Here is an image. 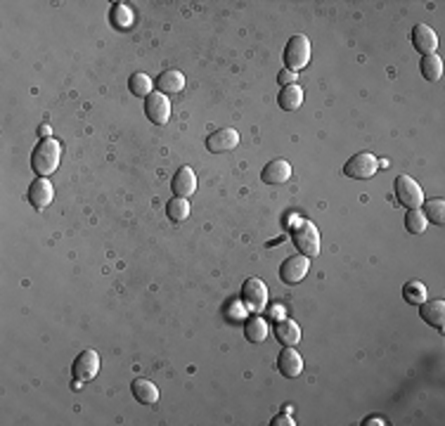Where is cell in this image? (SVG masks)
I'll return each mask as SVG.
<instances>
[{"mask_svg": "<svg viewBox=\"0 0 445 426\" xmlns=\"http://www.w3.org/2000/svg\"><path fill=\"white\" fill-rule=\"evenodd\" d=\"M277 370L287 379H296L303 372V358L299 355V351H294V346H287L285 351L280 353V358H277Z\"/></svg>", "mask_w": 445, "mask_h": 426, "instance_id": "14", "label": "cell"}, {"mask_svg": "<svg viewBox=\"0 0 445 426\" xmlns=\"http://www.w3.org/2000/svg\"><path fill=\"white\" fill-rule=\"evenodd\" d=\"M131 391H133V398L143 405H154L159 400V389L152 382H147V379H135L131 384Z\"/></svg>", "mask_w": 445, "mask_h": 426, "instance_id": "20", "label": "cell"}, {"mask_svg": "<svg viewBox=\"0 0 445 426\" xmlns=\"http://www.w3.org/2000/svg\"><path fill=\"white\" fill-rule=\"evenodd\" d=\"M292 178V164L287 159H273L263 166L261 171V180L266 185H282Z\"/></svg>", "mask_w": 445, "mask_h": 426, "instance_id": "12", "label": "cell"}, {"mask_svg": "<svg viewBox=\"0 0 445 426\" xmlns=\"http://www.w3.org/2000/svg\"><path fill=\"white\" fill-rule=\"evenodd\" d=\"M311 41H308L303 34H296L289 38L287 48H285V64L289 71H296L299 74L301 69L308 67V62H311Z\"/></svg>", "mask_w": 445, "mask_h": 426, "instance_id": "3", "label": "cell"}, {"mask_svg": "<svg viewBox=\"0 0 445 426\" xmlns=\"http://www.w3.org/2000/svg\"><path fill=\"white\" fill-rule=\"evenodd\" d=\"M379 169V161L372 152H358L344 164V176L353 180H370Z\"/></svg>", "mask_w": 445, "mask_h": 426, "instance_id": "5", "label": "cell"}, {"mask_svg": "<svg viewBox=\"0 0 445 426\" xmlns=\"http://www.w3.org/2000/svg\"><path fill=\"white\" fill-rule=\"evenodd\" d=\"M55 197V190L48 178H38L29 185V202L34 209H45Z\"/></svg>", "mask_w": 445, "mask_h": 426, "instance_id": "15", "label": "cell"}, {"mask_svg": "<svg viewBox=\"0 0 445 426\" xmlns=\"http://www.w3.org/2000/svg\"><path fill=\"white\" fill-rule=\"evenodd\" d=\"M296 81H299V74H296V71L282 69L280 74H277V83H280L282 88H287V86H296Z\"/></svg>", "mask_w": 445, "mask_h": 426, "instance_id": "29", "label": "cell"}, {"mask_svg": "<svg viewBox=\"0 0 445 426\" xmlns=\"http://www.w3.org/2000/svg\"><path fill=\"white\" fill-rule=\"evenodd\" d=\"M412 45H415L417 53H422L424 57L436 55V48H438L436 31L431 29L429 24H417V27L412 29Z\"/></svg>", "mask_w": 445, "mask_h": 426, "instance_id": "11", "label": "cell"}, {"mask_svg": "<svg viewBox=\"0 0 445 426\" xmlns=\"http://www.w3.org/2000/svg\"><path fill=\"white\" fill-rule=\"evenodd\" d=\"M100 372V355L98 351H81L76 355L74 365H72V374L76 382H90V379H95Z\"/></svg>", "mask_w": 445, "mask_h": 426, "instance_id": "8", "label": "cell"}, {"mask_svg": "<svg viewBox=\"0 0 445 426\" xmlns=\"http://www.w3.org/2000/svg\"><path fill=\"white\" fill-rule=\"evenodd\" d=\"M277 102H280V107L285 109V112H296V109L303 105V90H301V86L282 88L280 95H277Z\"/></svg>", "mask_w": 445, "mask_h": 426, "instance_id": "21", "label": "cell"}, {"mask_svg": "<svg viewBox=\"0 0 445 426\" xmlns=\"http://www.w3.org/2000/svg\"><path fill=\"white\" fill-rule=\"evenodd\" d=\"M419 315H422V320L427 322V325L441 329V332H443V325H445V301H441V299L424 301L422 306H419Z\"/></svg>", "mask_w": 445, "mask_h": 426, "instance_id": "17", "label": "cell"}, {"mask_svg": "<svg viewBox=\"0 0 445 426\" xmlns=\"http://www.w3.org/2000/svg\"><path fill=\"white\" fill-rule=\"evenodd\" d=\"M424 216H427V221H431L434 225H443L445 223V202L443 199H429V202H424Z\"/></svg>", "mask_w": 445, "mask_h": 426, "instance_id": "26", "label": "cell"}, {"mask_svg": "<svg viewBox=\"0 0 445 426\" xmlns=\"http://www.w3.org/2000/svg\"><path fill=\"white\" fill-rule=\"evenodd\" d=\"M171 190H173V195L183 197V199L195 195V190H197L195 171H192L190 166H180V169L176 171V176H173V180H171Z\"/></svg>", "mask_w": 445, "mask_h": 426, "instance_id": "13", "label": "cell"}, {"mask_svg": "<svg viewBox=\"0 0 445 426\" xmlns=\"http://www.w3.org/2000/svg\"><path fill=\"white\" fill-rule=\"evenodd\" d=\"M154 86L159 88V93L164 95H176V93H183L185 88V76L180 74L178 69H166L159 74V79L154 81Z\"/></svg>", "mask_w": 445, "mask_h": 426, "instance_id": "16", "label": "cell"}, {"mask_svg": "<svg viewBox=\"0 0 445 426\" xmlns=\"http://www.w3.org/2000/svg\"><path fill=\"white\" fill-rule=\"evenodd\" d=\"M427 284L424 282H419V280H410V282H405V287H403V299L405 303H410V306H422L424 301H427Z\"/></svg>", "mask_w": 445, "mask_h": 426, "instance_id": "22", "label": "cell"}, {"mask_svg": "<svg viewBox=\"0 0 445 426\" xmlns=\"http://www.w3.org/2000/svg\"><path fill=\"white\" fill-rule=\"evenodd\" d=\"M152 86L154 81L147 74H133L131 81H128V88H131L135 98H147V95H152Z\"/></svg>", "mask_w": 445, "mask_h": 426, "instance_id": "27", "label": "cell"}, {"mask_svg": "<svg viewBox=\"0 0 445 426\" xmlns=\"http://www.w3.org/2000/svg\"><path fill=\"white\" fill-rule=\"evenodd\" d=\"M166 216L171 218L173 223H183L190 218V202L183 197H173L169 204H166Z\"/></svg>", "mask_w": 445, "mask_h": 426, "instance_id": "24", "label": "cell"}, {"mask_svg": "<svg viewBox=\"0 0 445 426\" xmlns=\"http://www.w3.org/2000/svg\"><path fill=\"white\" fill-rule=\"evenodd\" d=\"M292 242L299 254L315 258L320 256V232L311 221H299L292 228Z\"/></svg>", "mask_w": 445, "mask_h": 426, "instance_id": "2", "label": "cell"}, {"mask_svg": "<svg viewBox=\"0 0 445 426\" xmlns=\"http://www.w3.org/2000/svg\"><path fill=\"white\" fill-rule=\"evenodd\" d=\"M242 303L251 313H261L268 306V287L259 277H249L242 284Z\"/></svg>", "mask_w": 445, "mask_h": 426, "instance_id": "4", "label": "cell"}, {"mask_svg": "<svg viewBox=\"0 0 445 426\" xmlns=\"http://www.w3.org/2000/svg\"><path fill=\"white\" fill-rule=\"evenodd\" d=\"M294 426V422H292V419H289V417H285V415H282V417H275L273 419V426Z\"/></svg>", "mask_w": 445, "mask_h": 426, "instance_id": "30", "label": "cell"}, {"mask_svg": "<svg viewBox=\"0 0 445 426\" xmlns=\"http://www.w3.org/2000/svg\"><path fill=\"white\" fill-rule=\"evenodd\" d=\"M419 69H422V76L431 83L441 81L443 76V60L438 55H427L422 57V62H419Z\"/></svg>", "mask_w": 445, "mask_h": 426, "instance_id": "23", "label": "cell"}, {"mask_svg": "<svg viewBox=\"0 0 445 426\" xmlns=\"http://www.w3.org/2000/svg\"><path fill=\"white\" fill-rule=\"evenodd\" d=\"M268 322L261 318V315H254V318H249L244 322V337L251 344H263V341L268 339Z\"/></svg>", "mask_w": 445, "mask_h": 426, "instance_id": "19", "label": "cell"}, {"mask_svg": "<svg viewBox=\"0 0 445 426\" xmlns=\"http://www.w3.org/2000/svg\"><path fill=\"white\" fill-rule=\"evenodd\" d=\"M62 159V147L55 138H43L34 147V154H31V169H34L36 176H53L60 166Z\"/></svg>", "mask_w": 445, "mask_h": 426, "instance_id": "1", "label": "cell"}, {"mask_svg": "<svg viewBox=\"0 0 445 426\" xmlns=\"http://www.w3.org/2000/svg\"><path fill=\"white\" fill-rule=\"evenodd\" d=\"M275 337L282 346H299L301 327L294 320H277L275 322Z\"/></svg>", "mask_w": 445, "mask_h": 426, "instance_id": "18", "label": "cell"}, {"mask_svg": "<svg viewBox=\"0 0 445 426\" xmlns=\"http://www.w3.org/2000/svg\"><path fill=\"white\" fill-rule=\"evenodd\" d=\"M145 114L154 126H166L171 119V102L166 100L164 93H152L145 98Z\"/></svg>", "mask_w": 445, "mask_h": 426, "instance_id": "9", "label": "cell"}, {"mask_svg": "<svg viewBox=\"0 0 445 426\" xmlns=\"http://www.w3.org/2000/svg\"><path fill=\"white\" fill-rule=\"evenodd\" d=\"M393 190H396V199L408 211H415V209H419V206L424 204L422 187H419L417 180H412L410 176H398L396 183H393Z\"/></svg>", "mask_w": 445, "mask_h": 426, "instance_id": "6", "label": "cell"}, {"mask_svg": "<svg viewBox=\"0 0 445 426\" xmlns=\"http://www.w3.org/2000/svg\"><path fill=\"white\" fill-rule=\"evenodd\" d=\"M109 17H112L114 27L121 29V31H126V29L133 27V12L124 3H116L114 8H112V12H109Z\"/></svg>", "mask_w": 445, "mask_h": 426, "instance_id": "25", "label": "cell"}, {"mask_svg": "<svg viewBox=\"0 0 445 426\" xmlns=\"http://www.w3.org/2000/svg\"><path fill=\"white\" fill-rule=\"evenodd\" d=\"M237 145H240V133H237L235 128H221V131L211 133L209 138H206V150L211 154L232 152Z\"/></svg>", "mask_w": 445, "mask_h": 426, "instance_id": "10", "label": "cell"}, {"mask_svg": "<svg viewBox=\"0 0 445 426\" xmlns=\"http://www.w3.org/2000/svg\"><path fill=\"white\" fill-rule=\"evenodd\" d=\"M363 424H365V426H372V424H379V426H384L386 422H384V419H382V417H367Z\"/></svg>", "mask_w": 445, "mask_h": 426, "instance_id": "31", "label": "cell"}, {"mask_svg": "<svg viewBox=\"0 0 445 426\" xmlns=\"http://www.w3.org/2000/svg\"><path fill=\"white\" fill-rule=\"evenodd\" d=\"M308 270H311V258L303 256V254H294L282 261L280 280L285 284H299L303 277L308 275Z\"/></svg>", "mask_w": 445, "mask_h": 426, "instance_id": "7", "label": "cell"}, {"mask_svg": "<svg viewBox=\"0 0 445 426\" xmlns=\"http://www.w3.org/2000/svg\"><path fill=\"white\" fill-rule=\"evenodd\" d=\"M427 225H429L427 216L419 209L405 213V228H408V232H412V235H422V232L427 230Z\"/></svg>", "mask_w": 445, "mask_h": 426, "instance_id": "28", "label": "cell"}]
</instances>
